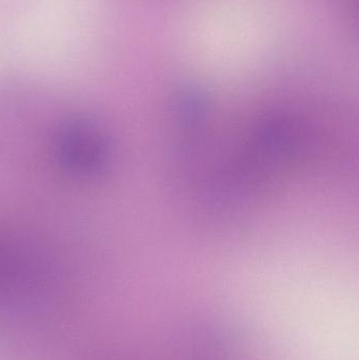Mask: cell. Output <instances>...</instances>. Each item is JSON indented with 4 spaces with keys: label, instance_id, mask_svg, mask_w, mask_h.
Wrapping results in <instances>:
<instances>
[{
    "label": "cell",
    "instance_id": "1",
    "mask_svg": "<svg viewBox=\"0 0 359 360\" xmlns=\"http://www.w3.org/2000/svg\"><path fill=\"white\" fill-rule=\"evenodd\" d=\"M61 167L77 177H92L103 170L107 160L105 137L98 128L84 120L61 127L55 141Z\"/></svg>",
    "mask_w": 359,
    "mask_h": 360
}]
</instances>
